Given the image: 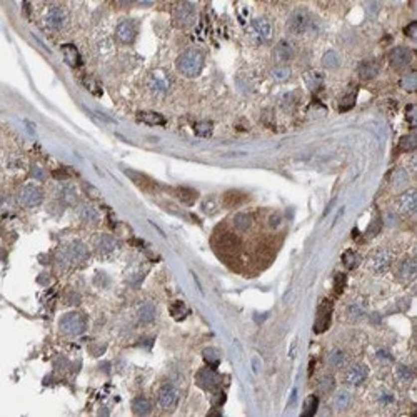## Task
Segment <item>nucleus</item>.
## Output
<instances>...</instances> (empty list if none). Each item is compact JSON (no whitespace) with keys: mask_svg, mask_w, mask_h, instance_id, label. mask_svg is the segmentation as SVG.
I'll list each match as a JSON object with an SVG mask.
<instances>
[{"mask_svg":"<svg viewBox=\"0 0 417 417\" xmlns=\"http://www.w3.org/2000/svg\"><path fill=\"white\" fill-rule=\"evenodd\" d=\"M204 69V52L189 48L177 59V70L186 77H197Z\"/></svg>","mask_w":417,"mask_h":417,"instance_id":"obj_1","label":"nucleus"},{"mask_svg":"<svg viewBox=\"0 0 417 417\" xmlns=\"http://www.w3.org/2000/svg\"><path fill=\"white\" fill-rule=\"evenodd\" d=\"M60 331L67 336H80L85 331L87 321L80 312H67L60 317Z\"/></svg>","mask_w":417,"mask_h":417,"instance_id":"obj_2","label":"nucleus"},{"mask_svg":"<svg viewBox=\"0 0 417 417\" xmlns=\"http://www.w3.org/2000/svg\"><path fill=\"white\" fill-rule=\"evenodd\" d=\"M196 5L194 3H189V2H181L177 3L176 7H174V12H172V17H174V22H176L177 27L181 28H187L191 27L194 22H196Z\"/></svg>","mask_w":417,"mask_h":417,"instance_id":"obj_3","label":"nucleus"},{"mask_svg":"<svg viewBox=\"0 0 417 417\" xmlns=\"http://www.w3.org/2000/svg\"><path fill=\"white\" fill-rule=\"evenodd\" d=\"M67 20H69L67 10H65V8L59 7V5L50 7L45 12V17H43L45 27L50 28V30H62V28L67 25Z\"/></svg>","mask_w":417,"mask_h":417,"instance_id":"obj_4","label":"nucleus"},{"mask_svg":"<svg viewBox=\"0 0 417 417\" xmlns=\"http://www.w3.org/2000/svg\"><path fill=\"white\" fill-rule=\"evenodd\" d=\"M310 23H312V18L307 10H295L290 13L287 27L292 33H304L310 28Z\"/></svg>","mask_w":417,"mask_h":417,"instance_id":"obj_5","label":"nucleus"},{"mask_svg":"<svg viewBox=\"0 0 417 417\" xmlns=\"http://www.w3.org/2000/svg\"><path fill=\"white\" fill-rule=\"evenodd\" d=\"M392 264V255L391 252H387L384 249H379L376 252H372L369 257V269L376 274H384Z\"/></svg>","mask_w":417,"mask_h":417,"instance_id":"obj_6","label":"nucleus"},{"mask_svg":"<svg viewBox=\"0 0 417 417\" xmlns=\"http://www.w3.org/2000/svg\"><path fill=\"white\" fill-rule=\"evenodd\" d=\"M18 201H20L22 206L25 207H37L38 204L43 201V194L37 186L33 184H27L20 189L18 192Z\"/></svg>","mask_w":417,"mask_h":417,"instance_id":"obj_7","label":"nucleus"},{"mask_svg":"<svg viewBox=\"0 0 417 417\" xmlns=\"http://www.w3.org/2000/svg\"><path fill=\"white\" fill-rule=\"evenodd\" d=\"M177 402H179V392L176 387L171 384L162 386L161 391H159V396H157L159 407L164 411H172L174 407L177 406Z\"/></svg>","mask_w":417,"mask_h":417,"instance_id":"obj_8","label":"nucleus"},{"mask_svg":"<svg viewBox=\"0 0 417 417\" xmlns=\"http://www.w3.org/2000/svg\"><path fill=\"white\" fill-rule=\"evenodd\" d=\"M115 37H117V40L120 43H125V45L132 43L135 40V37H137V25H135V22L129 20V18L119 22L117 28H115Z\"/></svg>","mask_w":417,"mask_h":417,"instance_id":"obj_9","label":"nucleus"},{"mask_svg":"<svg viewBox=\"0 0 417 417\" xmlns=\"http://www.w3.org/2000/svg\"><path fill=\"white\" fill-rule=\"evenodd\" d=\"M252 35H254L255 40L260 43L269 42L270 38H272V25H270V22L267 18L259 17L252 22Z\"/></svg>","mask_w":417,"mask_h":417,"instance_id":"obj_10","label":"nucleus"},{"mask_svg":"<svg viewBox=\"0 0 417 417\" xmlns=\"http://www.w3.org/2000/svg\"><path fill=\"white\" fill-rule=\"evenodd\" d=\"M331 317H332V304L329 302V300H324V302L319 305L314 331H316L317 334L327 331L329 326H331Z\"/></svg>","mask_w":417,"mask_h":417,"instance_id":"obj_11","label":"nucleus"},{"mask_svg":"<svg viewBox=\"0 0 417 417\" xmlns=\"http://www.w3.org/2000/svg\"><path fill=\"white\" fill-rule=\"evenodd\" d=\"M196 382L199 387H202V389L206 391H214L217 384H219V377H217L214 367H204L197 372V377H196Z\"/></svg>","mask_w":417,"mask_h":417,"instance_id":"obj_12","label":"nucleus"},{"mask_svg":"<svg viewBox=\"0 0 417 417\" xmlns=\"http://www.w3.org/2000/svg\"><path fill=\"white\" fill-rule=\"evenodd\" d=\"M367 376H369L367 366H364V364H354V366H351L347 369L344 381H346L349 386H359L367 379Z\"/></svg>","mask_w":417,"mask_h":417,"instance_id":"obj_13","label":"nucleus"},{"mask_svg":"<svg viewBox=\"0 0 417 417\" xmlns=\"http://www.w3.org/2000/svg\"><path fill=\"white\" fill-rule=\"evenodd\" d=\"M62 257L65 259V262H72V260L79 262V260H85L87 257H89V250H87L85 244L75 240V242H72V244L67 247L64 252H62Z\"/></svg>","mask_w":417,"mask_h":417,"instance_id":"obj_14","label":"nucleus"},{"mask_svg":"<svg viewBox=\"0 0 417 417\" xmlns=\"http://www.w3.org/2000/svg\"><path fill=\"white\" fill-rule=\"evenodd\" d=\"M412 60V54L407 47H396L391 50L389 54V64L394 69H404L406 65H409Z\"/></svg>","mask_w":417,"mask_h":417,"instance_id":"obj_15","label":"nucleus"},{"mask_svg":"<svg viewBox=\"0 0 417 417\" xmlns=\"http://www.w3.org/2000/svg\"><path fill=\"white\" fill-rule=\"evenodd\" d=\"M169 85H171V80H169V77H167L166 72L157 70V72H154V74L150 75L149 89L152 90L154 94H157V95L166 94V92L169 90Z\"/></svg>","mask_w":417,"mask_h":417,"instance_id":"obj_16","label":"nucleus"},{"mask_svg":"<svg viewBox=\"0 0 417 417\" xmlns=\"http://www.w3.org/2000/svg\"><path fill=\"white\" fill-rule=\"evenodd\" d=\"M94 245L100 254H110V252H114L117 249L119 242L115 237L109 235V234H99L94 237Z\"/></svg>","mask_w":417,"mask_h":417,"instance_id":"obj_17","label":"nucleus"},{"mask_svg":"<svg viewBox=\"0 0 417 417\" xmlns=\"http://www.w3.org/2000/svg\"><path fill=\"white\" fill-rule=\"evenodd\" d=\"M399 208L402 212H406V214H414L416 212V207H417V194L414 189H409L407 192H404L402 196L399 197Z\"/></svg>","mask_w":417,"mask_h":417,"instance_id":"obj_18","label":"nucleus"},{"mask_svg":"<svg viewBox=\"0 0 417 417\" xmlns=\"http://www.w3.org/2000/svg\"><path fill=\"white\" fill-rule=\"evenodd\" d=\"M294 54H295V48H294V45L289 40H280L277 45H275V48H274V57L279 62L290 60L294 57Z\"/></svg>","mask_w":417,"mask_h":417,"instance_id":"obj_19","label":"nucleus"},{"mask_svg":"<svg viewBox=\"0 0 417 417\" xmlns=\"http://www.w3.org/2000/svg\"><path fill=\"white\" fill-rule=\"evenodd\" d=\"M352 394L349 392L347 389H341V391H337L336 394H334L332 397V406H334V409H337V411H346L351 407L352 404Z\"/></svg>","mask_w":417,"mask_h":417,"instance_id":"obj_20","label":"nucleus"},{"mask_svg":"<svg viewBox=\"0 0 417 417\" xmlns=\"http://www.w3.org/2000/svg\"><path fill=\"white\" fill-rule=\"evenodd\" d=\"M155 314H157V310H155V305L152 302H144L139 305L137 309V319L140 324H150L154 322L155 319Z\"/></svg>","mask_w":417,"mask_h":417,"instance_id":"obj_21","label":"nucleus"},{"mask_svg":"<svg viewBox=\"0 0 417 417\" xmlns=\"http://www.w3.org/2000/svg\"><path fill=\"white\" fill-rule=\"evenodd\" d=\"M379 74V64L374 60H366L359 65V77L362 80H371Z\"/></svg>","mask_w":417,"mask_h":417,"instance_id":"obj_22","label":"nucleus"},{"mask_svg":"<svg viewBox=\"0 0 417 417\" xmlns=\"http://www.w3.org/2000/svg\"><path fill=\"white\" fill-rule=\"evenodd\" d=\"M137 120L142 124H147V125H164L166 124V119H164V115L157 114V112H150V110H144V112H139L137 114Z\"/></svg>","mask_w":417,"mask_h":417,"instance_id":"obj_23","label":"nucleus"},{"mask_svg":"<svg viewBox=\"0 0 417 417\" xmlns=\"http://www.w3.org/2000/svg\"><path fill=\"white\" fill-rule=\"evenodd\" d=\"M62 54H64V59L70 67H79L80 65V54H79V50L72 45V43H65V45H62Z\"/></svg>","mask_w":417,"mask_h":417,"instance_id":"obj_24","label":"nucleus"},{"mask_svg":"<svg viewBox=\"0 0 417 417\" xmlns=\"http://www.w3.org/2000/svg\"><path fill=\"white\" fill-rule=\"evenodd\" d=\"M77 214L84 222H89V224H95L99 222V212L95 210L94 207L89 206V204H82V206L77 208Z\"/></svg>","mask_w":417,"mask_h":417,"instance_id":"obj_25","label":"nucleus"},{"mask_svg":"<svg viewBox=\"0 0 417 417\" xmlns=\"http://www.w3.org/2000/svg\"><path fill=\"white\" fill-rule=\"evenodd\" d=\"M347 362V356L346 352L341 351V349H332L331 352L327 354V364L334 369H339V367H344Z\"/></svg>","mask_w":417,"mask_h":417,"instance_id":"obj_26","label":"nucleus"},{"mask_svg":"<svg viewBox=\"0 0 417 417\" xmlns=\"http://www.w3.org/2000/svg\"><path fill=\"white\" fill-rule=\"evenodd\" d=\"M416 260L414 259H406L404 262H402L399 265V277L402 280H411V279H414V275H416Z\"/></svg>","mask_w":417,"mask_h":417,"instance_id":"obj_27","label":"nucleus"},{"mask_svg":"<svg viewBox=\"0 0 417 417\" xmlns=\"http://www.w3.org/2000/svg\"><path fill=\"white\" fill-rule=\"evenodd\" d=\"M176 196L181 202L187 204V206H192V204L197 201L199 194H197V191H194L191 187H179V189H176Z\"/></svg>","mask_w":417,"mask_h":417,"instance_id":"obj_28","label":"nucleus"},{"mask_svg":"<svg viewBox=\"0 0 417 417\" xmlns=\"http://www.w3.org/2000/svg\"><path fill=\"white\" fill-rule=\"evenodd\" d=\"M132 411H134V414H137V416H147V414H150V411H152V404H150V401L147 397H137V399H134V402H132Z\"/></svg>","mask_w":417,"mask_h":417,"instance_id":"obj_29","label":"nucleus"},{"mask_svg":"<svg viewBox=\"0 0 417 417\" xmlns=\"http://www.w3.org/2000/svg\"><path fill=\"white\" fill-rule=\"evenodd\" d=\"M252 222H254V219H252V215L247 214V212H240V214H237L234 217V227L237 230H242V232L249 230L252 227Z\"/></svg>","mask_w":417,"mask_h":417,"instance_id":"obj_30","label":"nucleus"},{"mask_svg":"<svg viewBox=\"0 0 417 417\" xmlns=\"http://www.w3.org/2000/svg\"><path fill=\"white\" fill-rule=\"evenodd\" d=\"M171 316L176 319V321H184L187 316H189V309L187 305L181 302V300H177V302H174L171 305Z\"/></svg>","mask_w":417,"mask_h":417,"instance_id":"obj_31","label":"nucleus"},{"mask_svg":"<svg viewBox=\"0 0 417 417\" xmlns=\"http://www.w3.org/2000/svg\"><path fill=\"white\" fill-rule=\"evenodd\" d=\"M244 199H245V196L242 192L230 191V192H227L225 196H224V204H225L227 207H235V206H239V204L244 202Z\"/></svg>","mask_w":417,"mask_h":417,"instance_id":"obj_32","label":"nucleus"},{"mask_svg":"<svg viewBox=\"0 0 417 417\" xmlns=\"http://www.w3.org/2000/svg\"><path fill=\"white\" fill-rule=\"evenodd\" d=\"M317 407H319V399L316 396H309L304 402L302 416H314L317 412Z\"/></svg>","mask_w":417,"mask_h":417,"instance_id":"obj_33","label":"nucleus"},{"mask_svg":"<svg viewBox=\"0 0 417 417\" xmlns=\"http://www.w3.org/2000/svg\"><path fill=\"white\" fill-rule=\"evenodd\" d=\"M401 85L402 89L407 90V92H414L416 87H417V75L416 72H409V74H406L404 77L401 79Z\"/></svg>","mask_w":417,"mask_h":417,"instance_id":"obj_34","label":"nucleus"},{"mask_svg":"<svg viewBox=\"0 0 417 417\" xmlns=\"http://www.w3.org/2000/svg\"><path fill=\"white\" fill-rule=\"evenodd\" d=\"M305 84H307L310 90H316L317 87L322 84V75L316 70H310L305 74Z\"/></svg>","mask_w":417,"mask_h":417,"instance_id":"obj_35","label":"nucleus"},{"mask_svg":"<svg viewBox=\"0 0 417 417\" xmlns=\"http://www.w3.org/2000/svg\"><path fill=\"white\" fill-rule=\"evenodd\" d=\"M202 356H204V361H206L210 367H217V366H219L220 357H219V352H217L215 349H212V347L206 349V351L202 352Z\"/></svg>","mask_w":417,"mask_h":417,"instance_id":"obj_36","label":"nucleus"},{"mask_svg":"<svg viewBox=\"0 0 417 417\" xmlns=\"http://www.w3.org/2000/svg\"><path fill=\"white\" fill-rule=\"evenodd\" d=\"M342 264L346 265L347 269H356L359 264V255L354 250H346L342 254Z\"/></svg>","mask_w":417,"mask_h":417,"instance_id":"obj_37","label":"nucleus"},{"mask_svg":"<svg viewBox=\"0 0 417 417\" xmlns=\"http://www.w3.org/2000/svg\"><path fill=\"white\" fill-rule=\"evenodd\" d=\"M212 122H197L194 125V132L199 137H210L212 135Z\"/></svg>","mask_w":417,"mask_h":417,"instance_id":"obj_38","label":"nucleus"},{"mask_svg":"<svg viewBox=\"0 0 417 417\" xmlns=\"http://www.w3.org/2000/svg\"><path fill=\"white\" fill-rule=\"evenodd\" d=\"M322 65L326 67V69H337V67H339V55H337V52L329 50L327 54L322 57Z\"/></svg>","mask_w":417,"mask_h":417,"instance_id":"obj_39","label":"nucleus"},{"mask_svg":"<svg viewBox=\"0 0 417 417\" xmlns=\"http://www.w3.org/2000/svg\"><path fill=\"white\" fill-rule=\"evenodd\" d=\"M60 199L64 201L65 204H75L77 202V192L74 187L67 186V187H62L60 189Z\"/></svg>","mask_w":417,"mask_h":417,"instance_id":"obj_40","label":"nucleus"},{"mask_svg":"<svg viewBox=\"0 0 417 417\" xmlns=\"http://www.w3.org/2000/svg\"><path fill=\"white\" fill-rule=\"evenodd\" d=\"M416 145H417V142H416L414 134L406 135V137H402L399 142V147H401V150H404V152H412V150L416 149Z\"/></svg>","mask_w":417,"mask_h":417,"instance_id":"obj_41","label":"nucleus"},{"mask_svg":"<svg viewBox=\"0 0 417 417\" xmlns=\"http://www.w3.org/2000/svg\"><path fill=\"white\" fill-rule=\"evenodd\" d=\"M220 247L222 249H225V250H235L237 247H239V240H237L234 235L227 234L220 239Z\"/></svg>","mask_w":417,"mask_h":417,"instance_id":"obj_42","label":"nucleus"},{"mask_svg":"<svg viewBox=\"0 0 417 417\" xmlns=\"http://www.w3.org/2000/svg\"><path fill=\"white\" fill-rule=\"evenodd\" d=\"M336 387V381H334L332 376H324L319 381V391L321 392H331Z\"/></svg>","mask_w":417,"mask_h":417,"instance_id":"obj_43","label":"nucleus"},{"mask_svg":"<svg viewBox=\"0 0 417 417\" xmlns=\"http://www.w3.org/2000/svg\"><path fill=\"white\" fill-rule=\"evenodd\" d=\"M364 316V307L362 305H357V304H352L347 307V317L351 319V321H359V319H362Z\"/></svg>","mask_w":417,"mask_h":417,"instance_id":"obj_44","label":"nucleus"},{"mask_svg":"<svg viewBox=\"0 0 417 417\" xmlns=\"http://www.w3.org/2000/svg\"><path fill=\"white\" fill-rule=\"evenodd\" d=\"M412 377H414V374H412V371L409 369L407 366H399L397 367V379H399L401 382H411L412 381Z\"/></svg>","mask_w":417,"mask_h":417,"instance_id":"obj_45","label":"nucleus"},{"mask_svg":"<svg viewBox=\"0 0 417 417\" xmlns=\"http://www.w3.org/2000/svg\"><path fill=\"white\" fill-rule=\"evenodd\" d=\"M272 77L279 82L287 80L290 77V69L289 67H275V69L272 70Z\"/></svg>","mask_w":417,"mask_h":417,"instance_id":"obj_46","label":"nucleus"},{"mask_svg":"<svg viewBox=\"0 0 417 417\" xmlns=\"http://www.w3.org/2000/svg\"><path fill=\"white\" fill-rule=\"evenodd\" d=\"M392 184H394V187H404L407 184V174L406 171H397L394 174V177H392Z\"/></svg>","mask_w":417,"mask_h":417,"instance_id":"obj_47","label":"nucleus"},{"mask_svg":"<svg viewBox=\"0 0 417 417\" xmlns=\"http://www.w3.org/2000/svg\"><path fill=\"white\" fill-rule=\"evenodd\" d=\"M354 104H356V92H352V94H347V95L341 100V110L351 109Z\"/></svg>","mask_w":417,"mask_h":417,"instance_id":"obj_48","label":"nucleus"},{"mask_svg":"<svg viewBox=\"0 0 417 417\" xmlns=\"http://www.w3.org/2000/svg\"><path fill=\"white\" fill-rule=\"evenodd\" d=\"M346 275L344 274H337L336 275V294H342V290H344V287H346Z\"/></svg>","mask_w":417,"mask_h":417,"instance_id":"obj_49","label":"nucleus"},{"mask_svg":"<svg viewBox=\"0 0 417 417\" xmlns=\"http://www.w3.org/2000/svg\"><path fill=\"white\" fill-rule=\"evenodd\" d=\"M202 208L206 212H208V214H210V212H214L215 210V199H207V201H204V204H202Z\"/></svg>","mask_w":417,"mask_h":417,"instance_id":"obj_50","label":"nucleus"},{"mask_svg":"<svg viewBox=\"0 0 417 417\" xmlns=\"http://www.w3.org/2000/svg\"><path fill=\"white\" fill-rule=\"evenodd\" d=\"M406 35L407 37H411V38H416L417 37V23L416 22H412V23H409V25L406 27Z\"/></svg>","mask_w":417,"mask_h":417,"instance_id":"obj_51","label":"nucleus"},{"mask_svg":"<svg viewBox=\"0 0 417 417\" xmlns=\"http://www.w3.org/2000/svg\"><path fill=\"white\" fill-rule=\"evenodd\" d=\"M84 82H85V87H87V89H89L90 92H94V94L100 95V89H99V85H97L95 82H90V79H87V80H84Z\"/></svg>","mask_w":417,"mask_h":417,"instance_id":"obj_52","label":"nucleus"},{"mask_svg":"<svg viewBox=\"0 0 417 417\" xmlns=\"http://www.w3.org/2000/svg\"><path fill=\"white\" fill-rule=\"evenodd\" d=\"M407 119H409L411 125H416V117H414V105L407 107Z\"/></svg>","mask_w":417,"mask_h":417,"instance_id":"obj_53","label":"nucleus"},{"mask_svg":"<svg viewBox=\"0 0 417 417\" xmlns=\"http://www.w3.org/2000/svg\"><path fill=\"white\" fill-rule=\"evenodd\" d=\"M33 176H35L37 179H45V174H43V171H38V169H33Z\"/></svg>","mask_w":417,"mask_h":417,"instance_id":"obj_54","label":"nucleus"}]
</instances>
